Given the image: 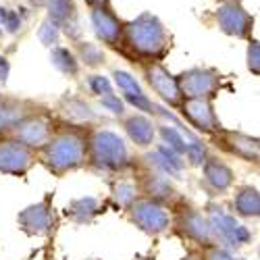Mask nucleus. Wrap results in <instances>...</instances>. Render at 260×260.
I'll return each mask as SVG.
<instances>
[{"mask_svg":"<svg viewBox=\"0 0 260 260\" xmlns=\"http://www.w3.org/2000/svg\"><path fill=\"white\" fill-rule=\"evenodd\" d=\"M171 48L173 36L154 13L144 11L136 19L125 21L123 54L134 62H162Z\"/></svg>","mask_w":260,"mask_h":260,"instance_id":"obj_1","label":"nucleus"},{"mask_svg":"<svg viewBox=\"0 0 260 260\" xmlns=\"http://www.w3.org/2000/svg\"><path fill=\"white\" fill-rule=\"evenodd\" d=\"M38 162L44 165L54 177L77 173L88 165V129L58 123L56 132L38 150Z\"/></svg>","mask_w":260,"mask_h":260,"instance_id":"obj_2","label":"nucleus"},{"mask_svg":"<svg viewBox=\"0 0 260 260\" xmlns=\"http://www.w3.org/2000/svg\"><path fill=\"white\" fill-rule=\"evenodd\" d=\"M134 167L125 140L106 127L88 129V165L85 169L94 171L102 177H119Z\"/></svg>","mask_w":260,"mask_h":260,"instance_id":"obj_3","label":"nucleus"},{"mask_svg":"<svg viewBox=\"0 0 260 260\" xmlns=\"http://www.w3.org/2000/svg\"><path fill=\"white\" fill-rule=\"evenodd\" d=\"M171 231L175 233L179 240L187 242L191 250H206L214 242L208 219L200 206L189 202L187 198H179L171 206Z\"/></svg>","mask_w":260,"mask_h":260,"instance_id":"obj_4","label":"nucleus"},{"mask_svg":"<svg viewBox=\"0 0 260 260\" xmlns=\"http://www.w3.org/2000/svg\"><path fill=\"white\" fill-rule=\"evenodd\" d=\"M204 214L208 219V225H210L214 242L219 246L229 248V250L235 252V250L246 248L248 244H252V240H254L252 231L240 219H237V216L227 206L210 200L204 206Z\"/></svg>","mask_w":260,"mask_h":260,"instance_id":"obj_5","label":"nucleus"},{"mask_svg":"<svg viewBox=\"0 0 260 260\" xmlns=\"http://www.w3.org/2000/svg\"><path fill=\"white\" fill-rule=\"evenodd\" d=\"M56 127H58V121H56L54 113L48 111V108H44V106H40L38 111L27 115L13 129L11 138L19 140L21 144H25L27 148H31L34 152L38 154V150L44 148L46 142L52 138V134L56 132Z\"/></svg>","mask_w":260,"mask_h":260,"instance_id":"obj_6","label":"nucleus"},{"mask_svg":"<svg viewBox=\"0 0 260 260\" xmlns=\"http://www.w3.org/2000/svg\"><path fill=\"white\" fill-rule=\"evenodd\" d=\"M125 212L129 223H134L142 233L150 237H158L171 231V208L160 202H152L140 196Z\"/></svg>","mask_w":260,"mask_h":260,"instance_id":"obj_7","label":"nucleus"},{"mask_svg":"<svg viewBox=\"0 0 260 260\" xmlns=\"http://www.w3.org/2000/svg\"><path fill=\"white\" fill-rule=\"evenodd\" d=\"M17 225L29 237H48V235H52L56 225H58L52 193H46L42 200L25 206L23 210H19Z\"/></svg>","mask_w":260,"mask_h":260,"instance_id":"obj_8","label":"nucleus"},{"mask_svg":"<svg viewBox=\"0 0 260 260\" xmlns=\"http://www.w3.org/2000/svg\"><path fill=\"white\" fill-rule=\"evenodd\" d=\"M214 23L221 34L235 40H250L254 31V15L244 7L242 0H219L214 9Z\"/></svg>","mask_w":260,"mask_h":260,"instance_id":"obj_9","label":"nucleus"},{"mask_svg":"<svg viewBox=\"0 0 260 260\" xmlns=\"http://www.w3.org/2000/svg\"><path fill=\"white\" fill-rule=\"evenodd\" d=\"M179 119L198 136H214L223 129V123L214 111V100L204 98H183L177 108Z\"/></svg>","mask_w":260,"mask_h":260,"instance_id":"obj_10","label":"nucleus"},{"mask_svg":"<svg viewBox=\"0 0 260 260\" xmlns=\"http://www.w3.org/2000/svg\"><path fill=\"white\" fill-rule=\"evenodd\" d=\"M90 25L96 36V40L102 46L111 48L119 54H123V34H125V21L117 15L113 5L102 7H90L88 9Z\"/></svg>","mask_w":260,"mask_h":260,"instance_id":"obj_11","label":"nucleus"},{"mask_svg":"<svg viewBox=\"0 0 260 260\" xmlns=\"http://www.w3.org/2000/svg\"><path fill=\"white\" fill-rule=\"evenodd\" d=\"M183 98L214 100L223 88V73L214 67H189L177 73Z\"/></svg>","mask_w":260,"mask_h":260,"instance_id":"obj_12","label":"nucleus"},{"mask_svg":"<svg viewBox=\"0 0 260 260\" xmlns=\"http://www.w3.org/2000/svg\"><path fill=\"white\" fill-rule=\"evenodd\" d=\"M140 69H142V77L146 79L148 88L158 96V100L167 108L177 111L179 104L183 102V94L179 88L177 75L171 73L162 62H144V64H140Z\"/></svg>","mask_w":260,"mask_h":260,"instance_id":"obj_13","label":"nucleus"},{"mask_svg":"<svg viewBox=\"0 0 260 260\" xmlns=\"http://www.w3.org/2000/svg\"><path fill=\"white\" fill-rule=\"evenodd\" d=\"M210 144L223 154L240 158L244 162L258 165L260 158V140L256 136L237 132V129H221L219 134L210 136Z\"/></svg>","mask_w":260,"mask_h":260,"instance_id":"obj_14","label":"nucleus"},{"mask_svg":"<svg viewBox=\"0 0 260 260\" xmlns=\"http://www.w3.org/2000/svg\"><path fill=\"white\" fill-rule=\"evenodd\" d=\"M38 154L25 144L11 136L0 138V173L13 177H25L36 167Z\"/></svg>","mask_w":260,"mask_h":260,"instance_id":"obj_15","label":"nucleus"},{"mask_svg":"<svg viewBox=\"0 0 260 260\" xmlns=\"http://www.w3.org/2000/svg\"><path fill=\"white\" fill-rule=\"evenodd\" d=\"M54 117L62 125H73V127H83V129L98 127L100 123V115L94 111V106L83 96L69 94V92L58 100Z\"/></svg>","mask_w":260,"mask_h":260,"instance_id":"obj_16","label":"nucleus"},{"mask_svg":"<svg viewBox=\"0 0 260 260\" xmlns=\"http://www.w3.org/2000/svg\"><path fill=\"white\" fill-rule=\"evenodd\" d=\"M140 196L146 200H152V202H160L165 206H173L179 198L181 193L175 185V181L160 175L156 171H150V169H142L138 175L134 177Z\"/></svg>","mask_w":260,"mask_h":260,"instance_id":"obj_17","label":"nucleus"},{"mask_svg":"<svg viewBox=\"0 0 260 260\" xmlns=\"http://www.w3.org/2000/svg\"><path fill=\"white\" fill-rule=\"evenodd\" d=\"M111 77H113L111 81L115 85V90L121 96V100L125 102V106L136 108V113H144L148 117H154V111H156L158 104L144 92V88L136 79V75H132L125 69H115L111 73Z\"/></svg>","mask_w":260,"mask_h":260,"instance_id":"obj_18","label":"nucleus"},{"mask_svg":"<svg viewBox=\"0 0 260 260\" xmlns=\"http://www.w3.org/2000/svg\"><path fill=\"white\" fill-rule=\"evenodd\" d=\"M44 9H46V19H50L60 29V34L69 38V42H77L83 38L81 17L75 0H48Z\"/></svg>","mask_w":260,"mask_h":260,"instance_id":"obj_19","label":"nucleus"},{"mask_svg":"<svg viewBox=\"0 0 260 260\" xmlns=\"http://www.w3.org/2000/svg\"><path fill=\"white\" fill-rule=\"evenodd\" d=\"M200 169H202L200 185L210 196H223V193H227L235 187V171L223 158L208 154Z\"/></svg>","mask_w":260,"mask_h":260,"instance_id":"obj_20","label":"nucleus"},{"mask_svg":"<svg viewBox=\"0 0 260 260\" xmlns=\"http://www.w3.org/2000/svg\"><path fill=\"white\" fill-rule=\"evenodd\" d=\"M142 169H150L156 171L160 175L169 177V179H177L181 177V173L185 171V158L177 152H173L171 148H167L165 144H154L150 152H146L142 158Z\"/></svg>","mask_w":260,"mask_h":260,"instance_id":"obj_21","label":"nucleus"},{"mask_svg":"<svg viewBox=\"0 0 260 260\" xmlns=\"http://www.w3.org/2000/svg\"><path fill=\"white\" fill-rule=\"evenodd\" d=\"M121 127L136 148H152L156 144V121L144 113H127L121 117Z\"/></svg>","mask_w":260,"mask_h":260,"instance_id":"obj_22","label":"nucleus"},{"mask_svg":"<svg viewBox=\"0 0 260 260\" xmlns=\"http://www.w3.org/2000/svg\"><path fill=\"white\" fill-rule=\"evenodd\" d=\"M40 104L34 100L17 98V96H5L0 94V138L11 136L13 129L23 121L27 115L38 111Z\"/></svg>","mask_w":260,"mask_h":260,"instance_id":"obj_23","label":"nucleus"},{"mask_svg":"<svg viewBox=\"0 0 260 260\" xmlns=\"http://www.w3.org/2000/svg\"><path fill=\"white\" fill-rule=\"evenodd\" d=\"M102 212H104V204L94 196L73 198L62 210L64 219H69L75 225H92Z\"/></svg>","mask_w":260,"mask_h":260,"instance_id":"obj_24","label":"nucleus"},{"mask_svg":"<svg viewBox=\"0 0 260 260\" xmlns=\"http://www.w3.org/2000/svg\"><path fill=\"white\" fill-rule=\"evenodd\" d=\"M237 219H258L260 216V191L256 185H237L233 191V210Z\"/></svg>","mask_w":260,"mask_h":260,"instance_id":"obj_25","label":"nucleus"},{"mask_svg":"<svg viewBox=\"0 0 260 260\" xmlns=\"http://www.w3.org/2000/svg\"><path fill=\"white\" fill-rule=\"evenodd\" d=\"M140 198V191L136 185V179H129L125 175H119L111 181V193H108V202L117 210H127L136 200Z\"/></svg>","mask_w":260,"mask_h":260,"instance_id":"obj_26","label":"nucleus"},{"mask_svg":"<svg viewBox=\"0 0 260 260\" xmlns=\"http://www.w3.org/2000/svg\"><path fill=\"white\" fill-rule=\"evenodd\" d=\"M71 50L75 52L77 60L81 67H88V69H100L102 64H106V52L100 44L96 42H90V40H77L73 42Z\"/></svg>","mask_w":260,"mask_h":260,"instance_id":"obj_27","label":"nucleus"},{"mask_svg":"<svg viewBox=\"0 0 260 260\" xmlns=\"http://www.w3.org/2000/svg\"><path fill=\"white\" fill-rule=\"evenodd\" d=\"M50 64L60 75L69 77V79H77L81 73V64H79L75 52L69 46H62V44L50 48Z\"/></svg>","mask_w":260,"mask_h":260,"instance_id":"obj_28","label":"nucleus"},{"mask_svg":"<svg viewBox=\"0 0 260 260\" xmlns=\"http://www.w3.org/2000/svg\"><path fill=\"white\" fill-rule=\"evenodd\" d=\"M29 19V13H25V9H11V7H3L0 5V29L7 36H17L23 29L25 21Z\"/></svg>","mask_w":260,"mask_h":260,"instance_id":"obj_29","label":"nucleus"},{"mask_svg":"<svg viewBox=\"0 0 260 260\" xmlns=\"http://www.w3.org/2000/svg\"><path fill=\"white\" fill-rule=\"evenodd\" d=\"M85 85H88V90L94 98H102L106 94H113L115 92V85L111 81V77H106L102 73H92L85 77Z\"/></svg>","mask_w":260,"mask_h":260,"instance_id":"obj_30","label":"nucleus"},{"mask_svg":"<svg viewBox=\"0 0 260 260\" xmlns=\"http://www.w3.org/2000/svg\"><path fill=\"white\" fill-rule=\"evenodd\" d=\"M38 38H40L42 44H44V46L50 50V48H54V46L60 44L62 34H60V29L52 23L50 19H44V21L40 23V27H38Z\"/></svg>","mask_w":260,"mask_h":260,"instance_id":"obj_31","label":"nucleus"},{"mask_svg":"<svg viewBox=\"0 0 260 260\" xmlns=\"http://www.w3.org/2000/svg\"><path fill=\"white\" fill-rule=\"evenodd\" d=\"M98 104L104 108L106 113H111V115L117 117V119H121V117L127 115V106H125V102L121 100V96L117 94V90H115L113 94H106V96L98 98Z\"/></svg>","mask_w":260,"mask_h":260,"instance_id":"obj_32","label":"nucleus"},{"mask_svg":"<svg viewBox=\"0 0 260 260\" xmlns=\"http://www.w3.org/2000/svg\"><path fill=\"white\" fill-rule=\"evenodd\" d=\"M246 64H248V71H250L254 77L260 75V44H258V40H254V38L248 40Z\"/></svg>","mask_w":260,"mask_h":260,"instance_id":"obj_33","label":"nucleus"},{"mask_svg":"<svg viewBox=\"0 0 260 260\" xmlns=\"http://www.w3.org/2000/svg\"><path fill=\"white\" fill-rule=\"evenodd\" d=\"M202 258H204V260H244L242 256H237L233 250L223 248V246H219V244H212L210 248L202 250Z\"/></svg>","mask_w":260,"mask_h":260,"instance_id":"obj_34","label":"nucleus"},{"mask_svg":"<svg viewBox=\"0 0 260 260\" xmlns=\"http://www.w3.org/2000/svg\"><path fill=\"white\" fill-rule=\"evenodd\" d=\"M9 75H11V60H9L7 54H0V83L7 85Z\"/></svg>","mask_w":260,"mask_h":260,"instance_id":"obj_35","label":"nucleus"},{"mask_svg":"<svg viewBox=\"0 0 260 260\" xmlns=\"http://www.w3.org/2000/svg\"><path fill=\"white\" fill-rule=\"evenodd\" d=\"M181 260H204V258H202V252L200 250H189Z\"/></svg>","mask_w":260,"mask_h":260,"instance_id":"obj_36","label":"nucleus"},{"mask_svg":"<svg viewBox=\"0 0 260 260\" xmlns=\"http://www.w3.org/2000/svg\"><path fill=\"white\" fill-rule=\"evenodd\" d=\"M25 3H27L31 9H44L48 0H25Z\"/></svg>","mask_w":260,"mask_h":260,"instance_id":"obj_37","label":"nucleus"},{"mask_svg":"<svg viewBox=\"0 0 260 260\" xmlns=\"http://www.w3.org/2000/svg\"><path fill=\"white\" fill-rule=\"evenodd\" d=\"M85 5L90 7H102V5H111V0H85Z\"/></svg>","mask_w":260,"mask_h":260,"instance_id":"obj_38","label":"nucleus"},{"mask_svg":"<svg viewBox=\"0 0 260 260\" xmlns=\"http://www.w3.org/2000/svg\"><path fill=\"white\" fill-rule=\"evenodd\" d=\"M3 40H5V34H3V29H0V44H3Z\"/></svg>","mask_w":260,"mask_h":260,"instance_id":"obj_39","label":"nucleus"},{"mask_svg":"<svg viewBox=\"0 0 260 260\" xmlns=\"http://www.w3.org/2000/svg\"><path fill=\"white\" fill-rule=\"evenodd\" d=\"M50 260H54V258H50Z\"/></svg>","mask_w":260,"mask_h":260,"instance_id":"obj_40","label":"nucleus"}]
</instances>
